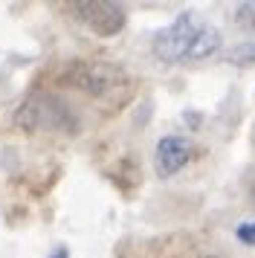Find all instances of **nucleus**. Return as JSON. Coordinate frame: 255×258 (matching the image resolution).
Wrapping results in <instances>:
<instances>
[{"mask_svg":"<svg viewBox=\"0 0 255 258\" xmlns=\"http://www.w3.org/2000/svg\"><path fill=\"white\" fill-rule=\"evenodd\" d=\"M58 87H67L76 93L87 96L96 107H102L104 113H116L134 99L137 93V79L110 61L102 58H73L64 61L61 67L52 70Z\"/></svg>","mask_w":255,"mask_h":258,"instance_id":"f257e3e1","label":"nucleus"},{"mask_svg":"<svg viewBox=\"0 0 255 258\" xmlns=\"http://www.w3.org/2000/svg\"><path fill=\"white\" fill-rule=\"evenodd\" d=\"M218 49H220V32L192 12H183L171 26H165L154 35V55L165 64L203 61L212 58Z\"/></svg>","mask_w":255,"mask_h":258,"instance_id":"f03ea898","label":"nucleus"},{"mask_svg":"<svg viewBox=\"0 0 255 258\" xmlns=\"http://www.w3.org/2000/svg\"><path fill=\"white\" fill-rule=\"evenodd\" d=\"M76 110L49 90H35L23 99V105L15 110V128L26 134H76L79 131Z\"/></svg>","mask_w":255,"mask_h":258,"instance_id":"7ed1b4c3","label":"nucleus"},{"mask_svg":"<svg viewBox=\"0 0 255 258\" xmlns=\"http://www.w3.org/2000/svg\"><path fill=\"white\" fill-rule=\"evenodd\" d=\"M76 21L81 26H87L93 35L99 38H113L119 35L128 24V15H125V6L119 3H107V0H79L70 6Z\"/></svg>","mask_w":255,"mask_h":258,"instance_id":"20e7f679","label":"nucleus"},{"mask_svg":"<svg viewBox=\"0 0 255 258\" xmlns=\"http://www.w3.org/2000/svg\"><path fill=\"white\" fill-rule=\"evenodd\" d=\"M192 235L174 232L160 238H142V241H122L116 246L119 258H185L192 252Z\"/></svg>","mask_w":255,"mask_h":258,"instance_id":"39448f33","label":"nucleus"},{"mask_svg":"<svg viewBox=\"0 0 255 258\" xmlns=\"http://www.w3.org/2000/svg\"><path fill=\"white\" fill-rule=\"evenodd\" d=\"M195 157V142L185 137H162L157 142V154H154V165L160 177H174L180 168L192 163Z\"/></svg>","mask_w":255,"mask_h":258,"instance_id":"423d86ee","label":"nucleus"},{"mask_svg":"<svg viewBox=\"0 0 255 258\" xmlns=\"http://www.w3.org/2000/svg\"><path fill=\"white\" fill-rule=\"evenodd\" d=\"M238 238H241L243 244L255 246V223H241L238 226Z\"/></svg>","mask_w":255,"mask_h":258,"instance_id":"0eeeda50","label":"nucleus"},{"mask_svg":"<svg viewBox=\"0 0 255 258\" xmlns=\"http://www.w3.org/2000/svg\"><path fill=\"white\" fill-rule=\"evenodd\" d=\"M52 258H70V255H67V249H58V252H55Z\"/></svg>","mask_w":255,"mask_h":258,"instance_id":"6e6552de","label":"nucleus"},{"mask_svg":"<svg viewBox=\"0 0 255 258\" xmlns=\"http://www.w3.org/2000/svg\"><path fill=\"white\" fill-rule=\"evenodd\" d=\"M209 258H215V255H209Z\"/></svg>","mask_w":255,"mask_h":258,"instance_id":"1a4fd4ad","label":"nucleus"}]
</instances>
